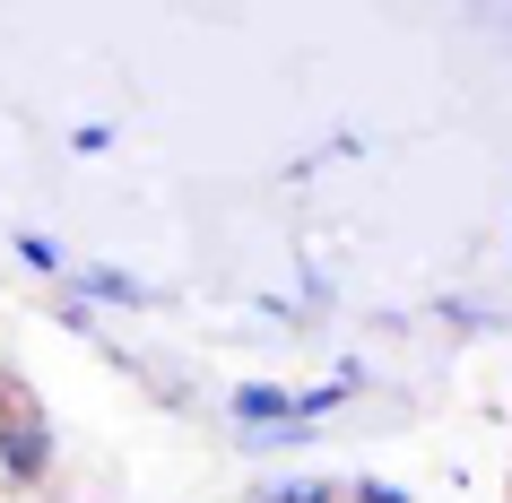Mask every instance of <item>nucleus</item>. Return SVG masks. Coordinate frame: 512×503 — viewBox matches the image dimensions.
<instances>
[{"instance_id": "7", "label": "nucleus", "mask_w": 512, "mask_h": 503, "mask_svg": "<svg viewBox=\"0 0 512 503\" xmlns=\"http://www.w3.org/2000/svg\"><path fill=\"white\" fill-rule=\"evenodd\" d=\"M70 148H79V157H105V148H113V122H79V131H70Z\"/></svg>"}, {"instance_id": "2", "label": "nucleus", "mask_w": 512, "mask_h": 503, "mask_svg": "<svg viewBox=\"0 0 512 503\" xmlns=\"http://www.w3.org/2000/svg\"><path fill=\"white\" fill-rule=\"evenodd\" d=\"M235 425H252V434L296 425V391H287V382H243V391H235Z\"/></svg>"}, {"instance_id": "3", "label": "nucleus", "mask_w": 512, "mask_h": 503, "mask_svg": "<svg viewBox=\"0 0 512 503\" xmlns=\"http://www.w3.org/2000/svg\"><path fill=\"white\" fill-rule=\"evenodd\" d=\"M79 304H87V313H96V304H148V287H139L131 269L96 261V269H79Z\"/></svg>"}, {"instance_id": "8", "label": "nucleus", "mask_w": 512, "mask_h": 503, "mask_svg": "<svg viewBox=\"0 0 512 503\" xmlns=\"http://www.w3.org/2000/svg\"><path fill=\"white\" fill-rule=\"evenodd\" d=\"M356 503H408V486H391V477H365V486H356Z\"/></svg>"}, {"instance_id": "1", "label": "nucleus", "mask_w": 512, "mask_h": 503, "mask_svg": "<svg viewBox=\"0 0 512 503\" xmlns=\"http://www.w3.org/2000/svg\"><path fill=\"white\" fill-rule=\"evenodd\" d=\"M0 469L27 486L53 469V425H44V399L27 382H0Z\"/></svg>"}, {"instance_id": "6", "label": "nucleus", "mask_w": 512, "mask_h": 503, "mask_svg": "<svg viewBox=\"0 0 512 503\" xmlns=\"http://www.w3.org/2000/svg\"><path fill=\"white\" fill-rule=\"evenodd\" d=\"M18 261H27V269H44V278H61V269H70V243H61V235H44V226H27V235H18Z\"/></svg>"}, {"instance_id": "5", "label": "nucleus", "mask_w": 512, "mask_h": 503, "mask_svg": "<svg viewBox=\"0 0 512 503\" xmlns=\"http://www.w3.org/2000/svg\"><path fill=\"white\" fill-rule=\"evenodd\" d=\"M252 503H348L330 477H278V486H261Z\"/></svg>"}, {"instance_id": "4", "label": "nucleus", "mask_w": 512, "mask_h": 503, "mask_svg": "<svg viewBox=\"0 0 512 503\" xmlns=\"http://www.w3.org/2000/svg\"><path fill=\"white\" fill-rule=\"evenodd\" d=\"M356 382H365V365H356V356H348V365L330 373V382H313V391H296V425H313V417H330V408H339V399H348Z\"/></svg>"}]
</instances>
